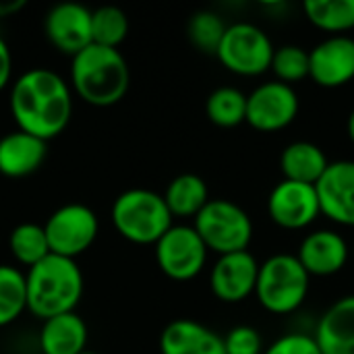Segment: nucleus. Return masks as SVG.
Wrapping results in <instances>:
<instances>
[{
  "mask_svg": "<svg viewBox=\"0 0 354 354\" xmlns=\"http://www.w3.org/2000/svg\"><path fill=\"white\" fill-rule=\"evenodd\" d=\"M315 189L322 216L340 226L354 228V160L330 162Z\"/></svg>",
  "mask_w": 354,
  "mask_h": 354,
  "instance_id": "15",
  "label": "nucleus"
},
{
  "mask_svg": "<svg viewBox=\"0 0 354 354\" xmlns=\"http://www.w3.org/2000/svg\"><path fill=\"white\" fill-rule=\"evenodd\" d=\"M263 354H322V351L311 334L290 332L272 342Z\"/></svg>",
  "mask_w": 354,
  "mask_h": 354,
  "instance_id": "31",
  "label": "nucleus"
},
{
  "mask_svg": "<svg viewBox=\"0 0 354 354\" xmlns=\"http://www.w3.org/2000/svg\"><path fill=\"white\" fill-rule=\"evenodd\" d=\"M348 243L336 230H315L309 232L301 245L297 259L309 276L328 278L342 272L348 263Z\"/></svg>",
  "mask_w": 354,
  "mask_h": 354,
  "instance_id": "16",
  "label": "nucleus"
},
{
  "mask_svg": "<svg viewBox=\"0 0 354 354\" xmlns=\"http://www.w3.org/2000/svg\"><path fill=\"white\" fill-rule=\"evenodd\" d=\"M71 85L89 106L110 108L127 95L131 71L120 50L91 44L73 56Z\"/></svg>",
  "mask_w": 354,
  "mask_h": 354,
  "instance_id": "2",
  "label": "nucleus"
},
{
  "mask_svg": "<svg viewBox=\"0 0 354 354\" xmlns=\"http://www.w3.org/2000/svg\"><path fill=\"white\" fill-rule=\"evenodd\" d=\"M299 108V95L292 85L268 81L247 95L245 122L259 133H276L295 122Z\"/></svg>",
  "mask_w": 354,
  "mask_h": 354,
  "instance_id": "10",
  "label": "nucleus"
},
{
  "mask_svg": "<svg viewBox=\"0 0 354 354\" xmlns=\"http://www.w3.org/2000/svg\"><path fill=\"white\" fill-rule=\"evenodd\" d=\"M48 158V141L25 131H12L0 137V174L6 178H25L41 168Z\"/></svg>",
  "mask_w": 354,
  "mask_h": 354,
  "instance_id": "17",
  "label": "nucleus"
},
{
  "mask_svg": "<svg viewBox=\"0 0 354 354\" xmlns=\"http://www.w3.org/2000/svg\"><path fill=\"white\" fill-rule=\"evenodd\" d=\"M25 6V0H8V2H0V19H6L15 12H19Z\"/></svg>",
  "mask_w": 354,
  "mask_h": 354,
  "instance_id": "33",
  "label": "nucleus"
},
{
  "mask_svg": "<svg viewBox=\"0 0 354 354\" xmlns=\"http://www.w3.org/2000/svg\"><path fill=\"white\" fill-rule=\"evenodd\" d=\"M8 249H10V255L21 266H27V268L37 266L41 259L50 255V245H48L44 226L31 224V222H23L15 226L8 236Z\"/></svg>",
  "mask_w": 354,
  "mask_h": 354,
  "instance_id": "24",
  "label": "nucleus"
},
{
  "mask_svg": "<svg viewBox=\"0 0 354 354\" xmlns=\"http://www.w3.org/2000/svg\"><path fill=\"white\" fill-rule=\"evenodd\" d=\"M10 77H12V56L6 41L0 37V91L10 83Z\"/></svg>",
  "mask_w": 354,
  "mask_h": 354,
  "instance_id": "32",
  "label": "nucleus"
},
{
  "mask_svg": "<svg viewBox=\"0 0 354 354\" xmlns=\"http://www.w3.org/2000/svg\"><path fill=\"white\" fill-rule=\"evenodd\" d=\"M226 354H263V340L251 326H236L224 336Z\"/></svg>",
  "mask_w": 354,
  "mask_h": 354,
  "instance_id": "30",
  "label": "nucleus"
},
{
  "mask_svg": "<svg viewBox=\"0 0 354 354\" xmlns=\"http://www.w3.org/2000/svg\"><path fill=\"white\" fill-rule=\"evenodd\" d=\"M330 160L326 151L311 143V141H295L282 149L280 156V170L284 180L303 183V185H317V180L328 170Z\"/></svg>",
  "mask_w": 354,
  "mask_h": 354,
  "instance_id": "21",
  "label": "nucleus"
},
{
  "mask_svg": "<svg viewBox=\"0 0 354 354\" xmlns=\"http://www.w3.org/2000/svg\"><path fill=\"white\" fill-rule=\"evenodd\" d=\"M311 276L299 263L297 255L276 253L259 263L255 297L272 315H290L307 299Z\"/></svg>",
  "mask_w": 354,
  "mask_h": 354,
  "instance_id": "5",
  "label": "nucleus"
},
{
  "mask_svg": "<svg viewBox=\"0 0 354 354\" xmlns=\"http://www.w3.org/2000/svg\"><path fill=\"white\" fill-rule=\"evenodd\" d=\"M270 220L284 230H305L319 216V197L315 185H303L292 180L278 183L268 197Z\"/></svg>",
  "mask_w": 354,
  "mask_h": 354,
  "instance_id": "11",
  "label": "nucleus"
},
{
  "mask_svg": "<svg viewBox=\"0 0 354 354\" xmlns=\"http://www.w3.org/2000/svg\"><path fill=\"white\" fill-rule=\"evenodd\" d=\"M259 263L249 251L220 255L209 274V288L222 303L236 305L255 295Z\"/></svg>",
  "mask_w": 354,
  "mask_h": 354,
  "instance_id": "13",
  "label": "nucleus"
},
{
  "mask_svg": "<svg viewBox=\"0 0 354 354\" xmlns=\"http://www.w3.org/2000/svg\"><path fill=\"white\" fill-rule=\"evenodd\" d=\"M303 8L307 19L326 33L344 35L354 29V0H307Z\"/></svg>",
  "mask_w": 354,
  "mask_h": 354,
  "instance_id": "23",
  "label": "nucleus"
},
{
  "mask_svg": "<svg viewBox=\"0 0 354 354\" xmlns=\"http://www.w3.org/2000/svg\"><path fill=\"white\" fill-rule=\"evenodd\" d=\"M112 224L116 232L135 245H156L170 228L172 214L162 195L147 189H129L114 199Z\"/></svg>",
  "mask_w": 354,
  "mask_h": 354,
  "instance_id": "4",
  "label": "nucleus"
},
{
  "mask_svg": "<svg viewBox=\"0 0 354 354\" xmlns=\"http://www.w3.org/2000/svg\"><path fill=\"white\" fill-rule=\"evenodd\" d=\"M27 311L41 322L73 313L83 297V274L75 259L48 255L25 274Z\"/></svg>",
  "mask_w": 354,
  "mask_h": 354,
  "instance_id": "3",
  "label": "nucleus"
},
{
  "mask_svg": "<svg viewBox=\"0 0 354 354\" xmlns=\"http://www.w3.org/2000/svg\"><path fill=\"white\" fill-rule=\"evenodd\" d=\"M172 218H195L209 201L207 185L197 174H178L166 187L162 195Z\"/></svg>",
  "mask_w": 354,
  "mask_h": 354,
  "instance_id": "22",
  "label": "nucleus"
},
{
  "mask_svg": "<svg viewBox=\"0 0 354 354\" xmlns=\"http://www.w3.org/2000/svg\"><path fill=\"white\" fill-rule=\"evenodd\" d=\"M193 228L207 251L218 255L247 251L253 239V222L249 214L228 199H209L193 218Z\"/></svg>",
  "mask_w": 354,
  "mask_h": 354,
  "instance_id": "6",
  "label": "nucleus"
},
{
  "mask_svg": "<svg viewBox=\"0 0 354 354\" xmlns=\"http://www.w3.org/2000/svg\"><path fill=\"white\" fill-rule=\"evenodd\" d=\"M274 44L270 35L253 23H232L218 46V60L222 66L241 77H259L270 71L274 58Z\"/></svg>",
  "mask_w": 354,
  "mask_h": 354,
  "instance_id": "7",
  "label": "nucleus"
},
{
  "mask_svg": "<svg viewBox=\"0 0 354 354\" xmlns=\"http://www.w3.org/2000/svg\"><path fill=\"white\" fill-rule=\"evenodd\" d=\"M162 354H226L224 338L193 319L170 322L160 336Z\"/></svg>",
  "mask_w": 354,
  "mask_h": 354,
  "instance_id": "18",
  "label": "nucleus"
},
{
  "mask_svg": "<svg viewBox=\"0 0 354 354\" xmlns=\"http://www.w3.org/2000/svg\"><path fill=\"white\" fill-rule=\"evenodd\" d=\"M8 106L19 131L50 141L71 122L73 93L58 73L31 68L12 83Z\"/></svg>",
  "mask_w": 354,
  "mask_h": 354,
  "instance_id": "1",
  "label": "nucleus"
},
{
  "mask_svg": "<svg viewBox=\"0 0 354 354\" xmlns=\"http://www.w3.org/2000/svg\"><path fill=\"white\" fill-rule=\"evenodd\" d=\"M27 311L25 274L12 266H0V328L17 322Z\"/></svg>",
  "mask_w": 354,
  "mask_h": 354,
  "instance_id": "26",
  "label": "nucleus"
},
{
  "mask_svg": "<svg viewBox=\"0 0 354 354\" xmlns=\"http://www.w3.org/2000/svg\"><path fill=\"white\" fill-rule=\"evenodd\" d=\"M313 338L322 354H354V295L338 299L319 317Z\"/></svg>",
  "mask_w": 354,
  "mask_h": 354,
  "instance_id": "19",
  "label": "nucleus"
},
{
  "mask_svg": "<svg viewBox=\"0 0 354 354\" xmlns=\"http://www.w3.org/2000/svg\"><path fill=\"white\" fill-rule=\"evenodd\" d=\"M207 247L193 226H176L156 243V263L164 276L174 282L197 278L207 261Z\"/></svg>",
  "mask_w": 354,
  "mask_h": 354,
  "instance_id": "9",
  "label": "nucleus"
},
{
  "mask_svg": "<svg viewBox=\"0 0 354 354\" xmlns=\"http://www.w3.org/2000/svg\"><path fill=\"white\" fill-rule=\"evenodd\" d=\"M87 324L81 315L64 313L44 322L39 332L41 354H83L87 348Z\"/></svg>",
  "mask_w": 354,
  "mask_h": 354,
  "instance_id": "20",
  "label": "nucleus"
},
{
  "mask_svg": "<svg viewBox=\"0 0 354 354\" xmlns=\"http://www.w3.org/2000/svg\"><path fill=\"white\" fill-rule=\"evenodd\" d=\"M309 77L324 89H338L354 81V37L330 35L309 50Z\"/></svg>",
  "mask_w": 354,
  "mask_h": 354,
  "instance_id": "12",
  "label": "nucleus"
},
{
  "mask_svg": "<svg viewBox=\"0 0 354 354\" xmlns=\"http://www.w3.org/2000/svg\"><path fill=\"white\" fill-rule=\"evenodd\" d=\"M44 31L58 52L73 58L91 46V10L77 2H60L48 10Z\"/></svg>",
  "mask_w": 354,
  "mask_h": 354,
  "instance_id": "14",
  "label": "nucleus"
},
{
  "mask_svg": "<svg viewBox=\"0 0 354 354\" xmlns=\"http://www.w3.org/2000/svg\"><path fill=\"white\" fill-rule=\"evenodd\" d=\"M83 354H95V353H89V351H85V353H83Z\"/></svg>",
  "mask_w": 354,
  "mask_h": 354,
  "instance_id": "35",
  "label": "nucleus"
},
{
  "mask_svg": "<svg viewBox=\"0 0 354 354\" xmlns=\"http://www.w3.org/2000/svg\"><path fill=\"white\" fill-rule=\"evenodd\" d=\"M44 230L52 255L77 259L95 243L100 222L91 207L83 203H66L48 218Z\"/></svg>",
  "mask_w": 354,
  "mask_h": 354,
  "instance_id": "8",
  "label": "nucleus"
},
{
  "mask_svg": "<svg viewBox=\"0 0 354 354\" xmlns=\"http://www.w3.org/2000/svg\"><path fill=\"white\" fill-rule=\"evenodd\" d=\"M205 114L216 127H239L247 116V95L236 87H218L207 95Z\"/></svg>",
  "mask_w": 354,
  "mask_h": 354,
  "instance_id": "25",
  "label": "nucleus"
},
{
  "mask_svg": "<svg viewBox=\"0 0 354 354\" xmlns=\"http://www.w3.org/2000/svg\"><path fill=\"white\" fill-rule=\"evenodd\" d=\"M346 133H348V139L353 141V145H354V110L351 112V116H348V122H346Z\"/></svg>",
  "mask_w": 354,
  "mask_h": 354,
  "instance_id": "34",
  "label": "nucleus"
},
{
  "mask_svg": "<svg viewBox=\"0 0 354 354\" xmlns=\"http://www.w3.org/2000/svg\"><path fill=\"white\" fill-rule=\"evenodd\" d=\"M129 17L118 6H100L91 10V44L116 48L127 39Z\"/></svg>",
  "mask_w": 354,
  "mask_h": 354,
  "instance_id": "27",
  "label": "nucleus"
},
{
  "mask_svg": "<svg viewBox=\"0 0 354 354\" xmlns=\"http://www.w3.org/2000/svg\"><path fill=\"white\" fill-rule=\"evenodd\" d=\"M226 23L224 19L214 12V10H197L191 21H189V39L191 44L205 52V54H216L218 52V46L226 33Z\"/></svg>",
  "mask_w": 354,
  "mask_h": 354,
  "instance_id": "28",
  "label": "nucleus"
},
{
  "mask_svg": "<svg viewBox=\"0 0 354 354\" xmlns=\"http://www.w3.org/2000/svg\"><path fill=\"white\" fill-rule=\"evenodd\" d=\"M270 71H274L276 81L280 83L286 85L299 83L309 77V52L295 44L280 46L274 50Z\"/></svg>",
  "mask_w": 354,
  "mask_h": 354,
  "instance_id": "29",
  "label": "nucleus"
}]
</instances>
